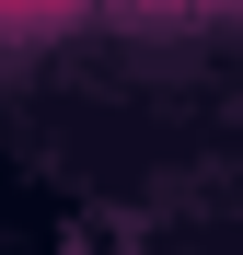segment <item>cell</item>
Masks as SVG:
<instances>
[{
	"label": "cell",
	"instance_id": "6da1fadb",
	"mask_svg": "<svg viewBox=\"0 0 243 255\" xmlns=\"http://www.w3.org/2000/svg\"><path fill=\"white\" fill-rule=\"evenodd\" d=\"M70 12H93V0H0V23H70Z\"/></svg>",
	"mask_w": 243,
	"mask_h": 255
}]
</instances>
